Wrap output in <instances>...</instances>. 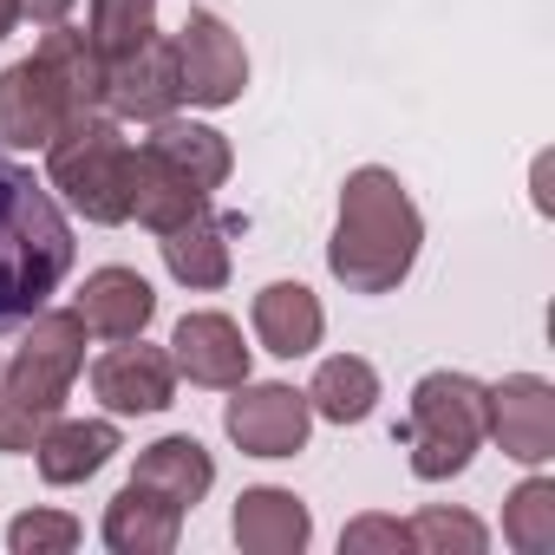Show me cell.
<instances>
[{"label": "cell", "mask_w": 555, "mask_h": 555, "mask_svg": "<svg viewBox=\"0 0 555 555\" xmlns=\"http://www.w3.org/2000/svg\"><path fill=\"white\" fill-rule=\"evenodd\" d=\"M418 242H425L418 203L386 164H366L340 183V216L327 242L334 282H347L353 295H392L418 261Z\"/></svg>", "instance_id": "obj_1"}, {"label": "cell", "mask_w": 555, "mask_h": 555, "mask_svg": "<svg viewBox=\"0 0 555 555\" xmlns=\"http://www.w3.org/2000/svg\"><path fill=\"white\" fill-rule=\"evenodd\" d=\"M73 274V222L34 170L0 157V327H21Z\"/></svg>", "instance_id": "obj_2"}, {"label": "cell", "mask_w": 555, "mask_h": 555, "mask_svg": "<svg viewBox=\"0 0 555 555\" xmlns=\"http://www.w3.org/2000/svg\"><path fill=\"white\" fill-rule=\"evenodd\" d=\"M79 366H86L79 308H40L21 353L0 366V451L27 457L40 444V431L66 412V392H73Z\"/></svg>", "instance_id": "obj_3"}, {"label": "cell", "mask_w": 555, "mask_h": 555, "mask_svg": "<svg viewBox=\"0 0 555 555\" xmlns=\"http://www.w3.org/2000/svg\"><path fill=\"white\" fill-rule=\"evenodd\" d=\"M131 138L112 112H79L60 125V138L47 144V177L53 190L86 216V222H131Z\"/></svg>", "instance_id": "obj_4"}, {"label": "cell", "mask_w": 555, "mask_h": 555, "mask_svg": "<svg viewBox=\"0 0 555 555\" xmlns=\"http://www.w3.org/2000/svg\"><path fill=\"white\" fill-rule=\"evenodd\" d=\"M483 438H490V412H483V386L470 373H425L412 386V418H405L412 477L444 483V477L470 470Z\"/></svg>", "instance_id": "obj_5"}, {"label": "cell", "mask_w": 555, "mask_h": 555, "mask_svg": "<svg viewBox=\"0 0 555 555\" xmlns=\"http://www.w3.org/2000/svg\"><path fill=\"white\" fill-rule=\"evenodd\" d=\"M235 399L222 405V431H229V444L235 451H248V457H295L301 444H308V431H314V405H308V392H295V386H282V379H268V386H229Z\"/></svg>", "instance_id": "obj_6"}, {"label": "cell", "mask_w": 555, "mask_h": 555, "mask_svg": "<svg viewBox=\"0 0 555 555\" xmlns=\"http://www.w3.org/2000/svg\"><path fill=\"white\" fill-rule=\"evenodd\" d=\"M170 47H177V86H183L190 105L222 112V105L242 99V86H248V53H242V40H235L216 14L196 8V14L177 27Z\"/></svg>", "instance_id": "obj_7"}, {"label": "cell", "mask_w": 555, "mask_h": 555, "mask_svg": "<svg viewBox=\"0 0 555 555\" xmlns=\"http://www.w3.org/2000/svg\"><path fill=\"white\" fill-rule=\"evenodd\" d=\"M483 412H490V438L503 444V457L516 464H548L555 457V386L535 373H509L496 386H483Z\"/></svg>", "instance_id": "obj_8"}, {"label": "cell", "mask_w": 555, "mask_h": 555, "mask_svg": "<svg viewBox=\"0 0 555 555\" xmlns=\"http://www.w3.org/2000/svg\"><path fill=\"white\" fill-rule=\"evenodd\" d=\"M183 105V86H177V47L170 40H144V47H131V53H118V60H105V112L118 118V125H157V118H170Z\"/></svg>", "instance_id": "obj_9"}, {"label": "cell", "mask_w": 555, "mask_h": 555, "mask_svg": "<svg viewBox=\"0 0 555 555\" xmlns=\"http://www.w3.org/2000/svg\"><path fill=\"white\" fill-rule=\"evenodd\" d=\"M79 118L60 92V79L40 60H14L0 73V151H47L60 125Z\"/></svg>", "instance_id": "obj_10"}, {"label": "cell", "mask_w": 555, "mask_h": 555, "mask_svg": "<svg viewBox=\"0 0 555 555\" xmlns=\"http://www.w3.org/2000/svg\"><path fill=\"white\" fill-rule=\"evenodd\" d=\"M92 392H99V405L118 412V418L164 412V405L177 399V366H170L164 347H144V340L131 347V340H118V347L92 366Z\"/></svg>", "instance_id": "obj_11"}, {"label": "cell", "mask_w": 555, "mask_h": 555, "mask_svg": "<svg viewBox=\"0 0 555 555\" xmlns=\"http://www.w3.org/2000/svg\"><path fill=\"white\" fill-rule=\"evenodd\" d=\"M170 347H177L170 366H177L190 386L229 392V386L248 379V347H242V327H235L229 314H183L177 334H170Z\"/></svg>", "instance_id": "obj_12"}, {"label": "cell", "mask_w": 555, "mask_h": 555, "mask_svg": "<svg viewBox=\"0 0 555 555\" xmlns=\"http://www.w3.org/2000/svg\"><path fill=\"white\" fill-rule=\"evenodd\" d=\"M235 542L248 555H301L314 542V516L295 490H274V483H255L235 496V516H229Z\"/></svg>", "instance_id": "obj_13"}, {"label": "cell", "mask_w": 555, "mask_h": 555, "mask_svg": "<svg viewBox=\"0 0 555 555\" xmlns=\"http://www.w3.org/2000/svg\"><path fill=\"white\" fill-rule=\"evenodd\" d=\"M255 321V340L274 353V360H308L327 334V314H321V295L301 288V282H268L248 308Z\"/></svg>", "instance_id": "obj_14"}, {"label": "cell", "mask_w": 555, "mask_h": 555, "mask_svg": "<svg viewBox=\"0 0 555 555\" xmlns=\"http://www.w3.org/2000/svg\"><path fill=\"white\" fill-rule=\"evenodd\" d=\"M229 235H242V216H190V222H177V229H164V268H170V282H183V288H196V295H209V288H222L229 282Z\"/></svg>", "instance_id": "obj_15"}, {"label": "cell", "mask_w": 555, "mask_h": 555, "mask_svg": "<svg viewBox=\"0 0 555 555\" xmlns=\"http://www.w3.org/2000/svg\"><path fill=\"white\" fill-rule=\"evenodd\" d=\"M157 314V295L138 268H92L86 288H79V321L86 334H105V340H138Z\"/></svg>", "instance_id": "obj_16"}, {"label": "cell", "mask_w": 555, "mask_h": 555, "mask_svg": "<svg viewBox=\"0 0 555 555\" xmlns=\"http://www.w3.org/2000/svg\"><path fill=\"white\" fill-rule=\"evenodd\" d=\"M118 451H125V444H118V425H112V418H53V425L40 431V444H34V464H40L47 483L66 490V483L99 477Z\"/></svg>", "instance_id": "obj_17"}, {"label": "cell", "mask_w": 555, "mask_h": 555, "mask_svg": "<svg viewBox=\"0 0 555 555\" xmlns=\"http://www.w3.org/2000/svg\"><path fill=\"white\" fill-rule=\"evenodd\" d=\"M203 209H209V190L196 177H183L170 157H157L151 144H138V164H131V216L164 235V229H177V222H190Z\"/></svg>", "instance_id": "obj_18"}, {"label": "cell", "mask_w": 555, "mask_h": 555, "mask_svg": "<svg viewBox=\"0 0 555 555\" xmlns=\"http://www.w3.org/2000/svg\"><path fill=\"white\" fill-rule=\"evenodd\" d=\"M177 529H183V509L170 496L144 490V483H125L105 503V548L112 555H170Z\"/></svg>", "instance_id": "obj_19"}, {"label": "cell", "mask_w": 555, "mask_h": 555, "mask_svg": "<svg viewBox=\"0 0 555 555\" xmlns=\"http://www.w3.org/2000/svg\"><path fill=\"white\" fill-rule=\"evenodd\" d=\"M131 483H144V490L170 496L177 509H196V503L209 496V483H216V457H209L190 431H177V438H157V444H144V451H138Z\"/></svg>", "instance_id": "obj_20"}, {"label": "cell", "mask_w": 555, "mask_h": 555, "mask_svg": "<svg viewBox=\"0 0 555 555\" xmlns=\"http://www.w3.org/2000/svg\"><path fill=\"white\" fill-rule=\"evenodd\" d=\"M34 60L60 79V92H66L73 112H105V53L92 47V34H73V27L60 21V27L40 40Z\"/></svg>", "instance_id": "obj_21"}, {"label": "cell", "mask_w": 555, "mask_h": 555, "mask_svg": "<svg viewBox=\"0 0 555 555\" xmlns=\"http://www.w3.org/2000/svg\"><path fill=\"white\" fill-rule=\"evenodd\" d=\"M144 144H151L157 157H170L183 177H196L209 196L229 183V164H235V157H229V138H222L216 125H190V118L170 112V118H157V131H151Z\"/></svg>", "instance_id": "obj_22"}, {"label": "cell", "mask_w": 555, "mask_h": 555, "mask_svg": "<svg viewBox=\"0 0 555 555\" xmlns=\"http://www.w3.org/2000/svg\"><path fill=\"white\" fill-rule=\"evenodd\" d=\"M308 405H314V418H327V425H360V418H373V405H379V373H373V360H360V353L321 360V373H314V386H308Z\"/></svg>", "instance_id": "obj_23"}, {"label": "cell", "mask_w": 555, "mask_h": 555, "mask_svg": "<svg viewBox=\"0 0 555 555\" xmlns=\"http://www.w3.org/2000/svg\"><path fill=\"white\" fill-rule=\"evenodd\" d=\"M503 542L516 555L555 548V483L548 477H529V483L509 490V503H503Z\"/></svg>", "instance_id": "obj_24"}, {"label": "cell", "mask_w": 555, "mask_h": 555, "mask_svg": "<svg viewBox=\"0 0 555 555\" xmlns=\"http://www.w3.org/2000/svg\"><path fill=\"white\" fill-rule=\"evenodd\" d=\"M405 535H412L418 555H483V548H490V529H483L470 509H444V503L418 509V516L405 522Z\"/></svg>", "instance_id": "obj_25"}, {"label": "cell", "mask_w": 555, "mask_h": 555, "mask_svg": "<svg viewBox=\"0 0 555 555\" xmlns=\"http://www.w3.org/2000/svg\"><path fill=\"white\" fill-rule=\"evenodd\" d=\"M92 47L105 53V60H118V53H131V47H144L151 34H157V0H92Z\"/></svg>", "instance_id": "obj_26"}, {"label": "cell", "mask_w": 555, "mask_h": 555, "mask_svg": "<svg viewBox=\"0 0 555 555\" xmlns=\"http://www.w3.org/2000/svg\"><path fill=\"white\" fill-rule=\"evenodd\" d=\"M79 516H66V509H27V516H14V529H8V548L14 555H73L79 548Z\"/></svg>", "instance_id": "obj_27"}, {"label": "cell", "mask_w": 555, "mask_h": 555, "mask_svg": "<svg viewBox=\"0 0 555 555\" xmlns=\"http://www.w3.org/2000/svg\"><path fill=\"white\" fill-rule=\"evenodd\" d=\"M340 548L347 555H366V548H412V535H405V522L399 516H360V522H347L340 529Z\"/></svg>", "instance_id": "obj_28"}, {"label": "cell", "mask_w": 555, "mask_h": 555, "mask_svg": "<svg viewBox=\"0 0 555 555\" xmlns=\"http://www.w3.org/2000/svg\"><path fill=\"white\" fill-rule=\"evenodd\" d=\"M21 14H34L40 27H60V21L73 14V0H21Z\"/></svg>", "instance_id": "obj_29"}, {"label": "cell", "mask_w": 555, "mask_h": 555, "mask_svg": "<svg viewBox=\"0 0 555 555\" xmlns=\"http://www.w3.org/2000/svg\"><path fill=\"white\" fill-rule=\"evenodd\" d=\"M21 27V0H0V40H8Z\"/></svg>", "instance_id": "obj_30"}]
</instances>
